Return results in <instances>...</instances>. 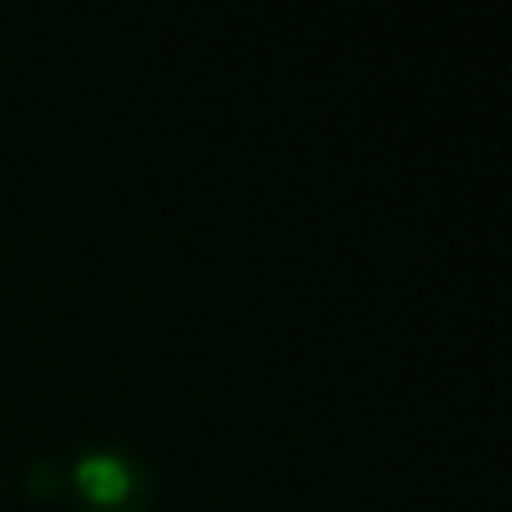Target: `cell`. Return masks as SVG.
Segmentation results:
<instances>
[{"mask_svg":"<svg viewBox=\"0 0 512 512\" xmlns=\"http://www.w3.org/2000/svg\"><path fill=\"white\" fill-rule=\"evenodd\" d=\"M27 490H32V495H59L63 468L54 459H32V468H27Z\"/></svg>","mask_w":512,"mask_h":512,"instance_id":"2","label":"cell"},{"mask_svg":"<svg viewBox=\"0 0 512 512\" xmlns=\"http://www.w3.org/2000/svg\"><path fill=\"white\" fill-rule=\"evenodd\" d=\"M86 512H149L153 472L126 450H90L72 468Z\"/></svg>","mask_w":512,"mask_h":512,"instance_id":"1","label":"cell"}]
</instances>
